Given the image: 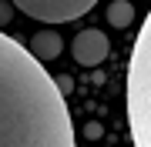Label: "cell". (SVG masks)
<instances>
[{
  "label": "cell",
  "instance_id": "cell-1",
  "mask_svg": "<svg viewBox=\"0 0 151 147\" xmlns=\"http://www.w3.org/2000/svg\"><path fill=\"white\" fill-rule=\"evenodd\" d=\"M0 147H74L67 100L24 44L0 30Z\"/></svg>",
  "mask_w": 151,
  "mask_h": 147
},
{
  "label": "cell",
  "instance_id": "cell-2",
  "mask_svg": "<svg viewBox=\"0 0 151 147\" xmlns=\"http://www.w3.org/2000/svg\"><path fill=\"white\" fill-rule=\"evenodd\" d=\"M128 127L134 147H151V13L145 17L128 60Z\"/></svg>",
  "mask_w": 151,
  "mask_h": 147
},
{
  "label": "cell",
  "instance_id": "cell-3",
  "mask_svg": "<svg viewBox=\"0 0 151 147\" xmlns=\"http://www.w3.org/2000/svg\"><path fill=\"white\" fill-rule=\"evenodd\" d=\"M17 10H24L34 20H44V23H67V20H77L84 17L97 0H10Z\"/></svg>",
  "mask_w": 151,
  "mask_h": 147
},
{
  "label": "cell",
  "instance_id": "cell-4",
  "mask_svg": "<svg viewBox=\"0 0 151 147\" xmlns=\"http://www.w3.org/2000/svg\"><path fill=\"white\" fill-rule=\"evenodd\" d=\"M70 50H74V60H77L81 67H97L104 57L111 54V40L104 37L97 27H91V30H81V33L74 37Z\"/></svg>",
  "mask_w": 151,
  "mask_h": 147
},
{
  "label": "cell",
  "instance_id": "cell-5",
  "mask_svg": "<svg viewBox=\"0 0 151 147\" xmlns=\"http://www.w3.org/2000/svg\"><path fill=\"white\" fill-rule=\"evenodd\" d=\"M27 50L44 64V60L60 57V50H64V40H60L54 30H40V33H34V37H30V47H27Z\"/></svg>",
  "mask_w": 151,
  "mask_h": 147
},
{
  "label": "cell",
  "instance_id": "cell-6",
  "mask_svg": "<svg viewBox=\"0 0 151 147\" xmlns=\"http://www.w3.org/2000/svg\"><path fill=\"white\" fill-rule=\"evenodd\" d=\"M108 20L114 23V27H128V23L134 20V7H131L128 0H114V4L108 7Z\"/></svg>",
  "mask_w": 151,
  "mask_h": 147
},
{
  "label": "cell",
  "instance_id": "cell-7",
  "mask_svg": "<svg viewBox=\"0 0 151 147\" xmlns=\"http://www.w3.org/2000/svg\"><path fill=\"white\" fill-rule=\"evenodd\" d=\"M7 20H10V4H4V0H0V27H4Z\"/></svg>",
  "mask_w": 151,
  "mask_h": 147
},
{
  "label": "cell",
  "instance_id": "cell-8",
  "mask_svg": "<svg viewBox=\"0 0 151 147\" xmlns=\"http://www.w3.org/2000/svg\"><path fill=\"white\" fill-rule=\"evenodd\" d=\"M57 87H60V94L67 97V90H70V77H60V80H57Z\"/></svg>",
  "mask_w": 151,
  "mask_h": 147
}]
</instances>
